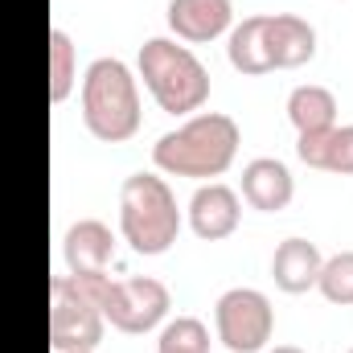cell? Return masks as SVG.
<instances>
[{
	"instance_id": "ac0fdd59",
	"label": "cell",
	"mask_w": 353,
	"mask_h": 353,
	"mask_svg": "<svg viewBox=\"0 0 353 353\" xmlns=\"http://www.w3.org/2000/svg\"><path fill=\"white\" fill-rule=\"evenodd\" d=\"M157 353H210V329L197 316H176L161 329Z\"/></svg>"
},
{
	"instance_id": "30bf717a",
	"label": "cell",
	"mask_w": 353,
	"mask_h": 353,
	"mask_svg": "<svg viewBox=\"0 0 353 353\" xmlns=\"http://www.w3.org/2000/svg\"><path fill=\"white\" fill-rule=\"evenodd\" d=\"M169 29L181 41H214L234 25L230 0H169Z\"/></svg>"
},
{
	"instance_id": "52a82bcc",
	"label": "cell",
	"mask_w": 353,
	"mask_h": 353,
	"mask_svg": "<svg viewBox=\"0 0 353 353\" xmlns=\"http://www.w3.org/2000/svg\"><path fill=\"white\" fill-rule=\"evenodd\" d=\"M214 325L218 341L230 353H259L271 341L275 308L259 288H230L214 304Z\"/></svg>"
},
{
	"instance_id": "6da1fadb",
	"label": "cell",
	"mask_w": 353,
	"mask_h": 353,
	"mask_svg": "<svg viewBox=\"0 0 353 353\" xmlns=\"http://www.w3.org/2000/svg\"><path fill=\"white\" fill-rule=\"evenodd\" d=\"M239 144H243V132L230 115L222 111H201L193 119H185L176 132L161 136L152 144V165L161 173L173 176H222L234 157H239Z\"/></svg>"
},
{
	"instance_id": "5b68a950",
	"label": "cell",
	"mask_w": 353,
	"mask_h": 353,
	"mask_svg": "<svg viewBox=\"0 0 353 353\" xmlns=\"http://www.w3.org/2000/svg\"><path fill=\"white\" fill-rule=\"evenodd\" d=\"M90 300L99 304L103 321L119 333H148L169 316V288L152 275H132V279H111L103 275H74Z\"/></svg>"
},
{
	"instance_id": "7a4b0ae2",
	"label": "cell",
	"mask_w": 353,
	"mask_h": 353,
	"mask_svg": "<svg viewBox=\"0 0 353 353\" xmlns=\"http://www.w3.org/2000/svg\"><path fill=\"white\" fill-rule=\"evenodd\" d=\"M83 119L103 144H123L140 132V87L128 62L94 58L83 74Z\"/></svg>"
},
{
	"instance_id": "9a60e30c",
	"label": "cell",
	"mask_w": 353,
	"mask_h": 353,
	"mask_svg": "<svg viewBox=\"0 0 353 353\" xmlns=\"http://www.w3.org/2000/svg\"><path fill=\"white\" fill-rule=\"evenodd\" d=\"M226 54H230V66L243 70V74H267V70H275L271 66V41H267V12L243 17L230 29Z\"/></svg>"
},
{
	"instance_id": "2e32d148",
	"label": "cell",
	"mask_w": 353,
	"mask_h": 353,
	"mask_svg": "<svg viewBox=\"0 0 353 353\" xmlns=\"http://www.w3.org/2000/svg\"><path fill=\"white\" fill-rule=\"evenodd\" d=\"M288 119L300 136L329 132V128H337V94L329 87L304 83V87H296L288 94Z\"/></svg>"
},
{
	"instance_id": "8fae6325",
	"label": "cell",
	"mask_w": 353,
	"mask_h": 353,
	"mask_svg": "<svg viewBox=\"0 0 353 353\" xmlns=\"http://www.w3.org/2000/svg\"><path fill=\"white\" fill-rule=\"evenodd\" d=\"M267 41L275 70H296L316 54V29L296 12H267Z\"/></svg>"
},
{
	"instance_id": "3957f363",
	"label": "cell",
	"mask_w": 353,
	"mask_h": 353,
	"mask_svg": "<svg viewBox=\"0 0 353 353\" xmlns=\"http://www.w3.org/2000/svg\"><path fill=\"white\" fill-rule=\"evenodd\" d=\"M140 79L152 90L157 107L169 115H189L210 99V70L201 58L173 37H148L140 46Z\"/></svg>"
},
{
	"instance_id": "8992f818",
	"label": "cell",
	"mask_w": 353,
	"mask_h": 353,
	"mask_svg": "<svg viewBox=\"0 0 353 353\" xmlns=\"http://www.w3.org/2000/svg\"><path fill=\"white\" fill-rule=\"evenodd\" d=\"M103 312L83 292L74 275H54L50 279V345L54 353H83L103 341Z\"/></svg>"
},
{
	"instance_id": "7402d4cb",
	"label": "cell",
	"mask_w": 353,
	"mask_h": 353,
	"mask_svg": "<svg viewBox=\"0 0 353 353\" xmlns=\"http://www.w3.org/2000/svg\"><path fill=\"white\" fill-rule=\"evenodd\" d=\"M350 353H353V350H350Z\"/></svg>"
},
{
	"instance_id": "5bb4252c",
	"label": "cell",
	"mask_w": 353,
	"mask_h": 353,
	"mask_svg": "<svg viewBox=\"0 0 353 353\" xmlns=\"http://www.w3.org/2000/svg\"><path fill=\"white\" fill-rule=\"evenodd\" d=\"M296 152H300V161H304L308 169L350 176L353 173V123L300 136V140H296Z\"/></svg>"
},
{
	"instance_id": "ffe728a7",
	"label": "cell",
	"mask_w": 353,
	"mask_h": 353,
	"mask_svg": "<svg viewBox=\"0 0 353 353\" xmlns=\"http://www.w3.org/2000/svg\"><path fill=\"white\" fill-rule=\"evenodd\" d=\"M267 353H304L300 345H275V350H267Z\"/></svg>"
},
{
	"instance_id": "d6986e66",
	"label": "cell",
	"mask_w": 353,
	"mask_h": 353,
	"mask_svg": "<svg viewBox=\"0 0 353 353\" xmlns=\"http://www.w3.org/2000/svg\"><path fill=\"white\" fill-rule=\"evenodd\" d=\"M316 288H321V296L329 304H353V251H341V255L325 259Z\"/></svg>"
},
{
	"instance_id": "4fadbf2b",
	"label": "cell",
	"mask_w": 353,
	"mask_h": 353,
	"mask_svg": "<svg viewBox=\"0 0 353 353\" xmlns=\"http://www.w3.org/2000/svg\"><path fill=\"white\" fill-rule=\"evenodd\" d=\"M292 193H296V181L288 173V165L275 161V157H255L243 169V197H247V205H255L263 214L288 210Z\"/></svg>"
},
{
	"instance_id": "44dd1931",
	"label": "cell",
	"mask_w": 353,
	"mask_h": 353,
	"mask_svg": "<svg viewBox=\"0 0 353 353\" xmlns=\"http://www.w3.org/2000/svg\"><path fill=\"white\" fill-rule=\"evenodd\" d=\"M83 353H94V350H83Z\"/></svg>"
},
{
	"instance_id": "ba28073f",
	"label": "cell",
	"mask_w": 353,
	"mask_h": 353,
	"mask_svg": "<svg viewBox=\"0 0 353 353\" xmlns=\"http://www.w3.org/2000/svg\"><path fill=\"white\" fill-rule=\"evenodd\" d=\"M239 218H243V201L230 185L222 181H210V185H197V193L189 197V226L197 239L205 243H218V239H230L239 230Z\"/></svg>"
},
{
	"instance_id": "277c9868",
	"label": "cell",
	"mask_w": 353,
	"mask_h": 353,
	"mask_svg": "<svg viewBox=\"0 0 353 353\" xmlns=\"http://www.w3.org/2000/svg\"><path fill=\"white\" fill-rule=\"evenodd\" d=\"M119 230L136 255H165L181 234L173 189L157 173H132L119 189Z\"/></svg>"
},
{
	"instance_id": "e0dca14e",
	"label": "cell",
	"mask_w": 353,
	"mask_h": 353,
	"mask_svg": "<svg viewBox=\"0 0 353 353\" xmlns=\"http://www.w3.org/2000/svg\"><path fill=\"white\" fill-rule=\"evenodd\" d=\"M79 79V50L66 29H50V103H66Z\"/></svg>"
},
{
	"instance_id": "7c38bea8",
	"label": "cell",
	"mask_w": 353,
	"mask_h": 353,
	"mask_svg": "<svg viewBox=\"0 0 353 353\" xmlns=\"http://www.w3.org/2000/svg\"><path fill=\"white\" fill-rule=\"evenodd\" d=\"M321 263H325V255H321L316 243H308V239H283L275 247V255H271V279H275L279 292L300 296V292L316 288Z\"/></svg>"
},
{
	"instance_id": "9c48e42d",
	"label": "cell",
	"mask_w": 353,
	"mask_h": 353,
	"mask_svg": "<svg viewBox=\"0 0 353 353\" xmlns=\"http://www.w3.org/2000/svg\"><path fill=\"white\" fill-rule=\"evenodd\" d=\"M62 255L70 275H103L107 263L115 259V234L99 218H79L62 239Z\"/></svg>"
}]
</instances>
